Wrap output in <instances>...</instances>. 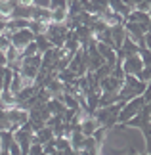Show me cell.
<instances>
[{"label":"cell","instance_id":"27","mask_svg":"<svg viewBox=\"0 0 151 155\" xmlns=\"http://www.w3.org/2000/svg\"><path fill=\"white\" fill-rule=\"evenodd\" d=\"M88 2H90V0H88Z\"/></svg>","mask_w":151,"mask_h":155},{"label":"cell","instance_id":"23","mask_svg":"<svg viewBox=\"0 0 151 155\" xmlns=\"http://www.w3.org/2000/svg\"><path fill=\"white\" fill-rule=\"evenodd\" d=\"M6 29H8V21H6L4 17H0V35H4Z\"/></svg>","mask_w":151,"mask_h":155},{"label":"cell","instance_id":"14","mask_svg":"<svg viewBox=\"0 0 151 155\" xmlns=\"http://www.w3.org/2000/svg\"><path fill=\"white\" fill-rule=\"evenodd\" d=\"M46 107H48V111H50L52 115H61V117H63L65 109H67V107L63 105V102H61L59 98H52L50 102L46 104Z\"/></svg>","mask_w":151,"mask_h":155},{"label":"cell","instance_id":"19","mask_svg":"<svg viewBox=\"0 0 151 155\" xmlns=\"http://www.w3.org/2000/svg\"><path fill=\"white\" fill-rule=\"evenodd\" d=\"M140 58H142V61H143L146 67H151V50H147L146 46L140 48Z\"/></svg>","mask_w":151,"mask_h":155},{"label":"cell","instance_id":"26","mask_svg":"<svg viewBox=\"0 0 151 155\" xmlns=\"http://www.w3.org/2000/svg\"><path fill=\"white\" fill-rule=\"evenodd\" d=\"M0 2H2V0H0Z\"/></svg>","mask_w":151,"mask_h":155},{"label":"cell","instance_id":"9","mask_svg":"<svg viewBox=\"0 0 151 155\" xmlns=\"http://www.w3.org/2000/svg\"><path fill=\"white\" fill-rule=\"evenodd\" d=\"M111 37H113V46L115 50H120V46H123L124 38H126V31H124V25H115L111 27Z\"/></svg>","mask_w":151,"mask_h":155},{"label":"cell","instance_id":"6","mask_svg":"<svg viewBox=\"0 0 151 155\" xmlns=\"http://www.w3.org/2000/svg\"><path fill=\"white\" fill-rule=\"evenodd\" d=\"M143 61L140 58V54L138 56H126L123 59V69H124V75H132V77H138L143 71Z\"/></svg>","mask_w":151,"mask_h":155},{"label":"cell","instance_id":"21","mask_svg":"<svg viewBox=\"0 0 151 155\" xmlns=\"http://www.w3.org/2000/svg\"><path fill=\"white\" fill-rule=\"evenodd\" d=\"M27 155H44V146H40V144H33Z\"/></svg>","mask_w":151,"mask_h":155},{"label":"cell","instance_id":"7","mask_svg":"<svg viewBox=\"0 0 151 155\" xmlns=\"http://www.w3.org/2000/svg\"><path fill=\"white\" fill-rule=\"evenodd\" d=\"M31 21H42V23H52V10L46 8V6H34L33 8V15Z\"/></svg>","mask_w":151,"mask_h":155},{"label":"cell","instance_id":"17","mask_svg":"<svg viewBox=\"0 0 151 155\" xmlns=\"http://www.w3.org/2000/svg\"><path fill=\"white\" fill-rule=\"evenodd\" d=\"M11 142H14V132H11V130H0V144H2V150H10Z\"/></svg>","mask_w":151,"mask_h":155},{"label":"cell","instance_id":"13","mask_svg":"<svg viewBox=\"0 0 151 155\" xmlns=\"http://www.w3.org/2000/svg\"><path fill=\"white\" fill-rule=\"evenodd\" d=\"M109 10H113L115 14H119V15H123L124 19L130 15V12H132L123 0H109Z\"/></svg>","mask_w":151,"mask_h":155},{"label":"cell","instance_id":"10","mask_svg":"<svg viewBox=\"0 0 151 155\" xmlns=\"http://www.w3.org/2000/svg\"><path fill=\"white\" fill-rule=\"evenodd\" d=\"M86 138H88V136H84L80 130H78V127H77L73 130V134H71V138H69L71 147H73L75 151H82L84 150V144H86Z\"/></svg>","mask_w":151,"mask_h":155},{"label":"cell","instance_id":"8","mask_svg":"<svg viewBox=\"0 0 151 155\" xmlns=\"http://www.w3.org/2000/svg\"><path fill=\"white\" fill-rule=\"evenodd\" d=\"M100 128V124H98V121H96L94 117H90V115H86L80 121V124H78V130L84 134V136H94V132Z\"/></svg>","mask_w":151,"mask_h":155},{"label":"cell","instance_id":"15","mask_svg":"<svg viewBox=\"0 0 151 155\" xmlns=\"http://www.w3.org/2000/svg\"><path fill=\"white\" fill-rule=\"evenodd\" d=\"M34 42H37V46H38V54L42 56V54H46L48 50H52L54 46H52V42L46 38V35H38L37 38H34Z\"/></svg>","mask_w":151,"mask_h":155},{"label":"cell","instance_id":"20","mask_svg":"<svg viewBox=\"0 0 151 155\" xmlns=\"http://www.w3.org/2000/svg\"><path fill=\"white\" fill-rule=\"evenodd\" d=\"M143 136H146V147H147V153H151V124H146L142 128Z\"/></svg>","mask_w":151,"mask_h":155},{"label":"cell","instance_id":"5","mask_svg":"<svg viewBox=\"0 0 151 155\" xmlns=\"http://www.w3.org/2000/svg\"><path fill=\"white\" fill-rule=\"evenodd\" d=\"M6 37L10 38V42H11V46H15V48H19V50H23V48H27L31 42H34V35L31 33V29H23V31H15V33H10V31H6L4 33Z\"/></svg>","mask_w":151,"mask_h":155},{"label":"cell","instance_id":"4","mask_svg":"<svg viewBox=\"0 0 151 155\" xmlns=\"http://www.w3.org/2000/svg\"><path fill=\"white\" fill-rule=\"evenodd\" d=\"M143 105H146V100H143V96H138V98H134V100H130V102H126V104L123 105V109H120V113H119V123L124 124V123H128L132 117L140 115L142 109H143Z\"/></svg>","mask_w":151,"mask_h":155},{"label":"cell","instance_id":"3","mask_svg":"<svg viewBox=\"0 0 151 155\" xmlns=\"http://www.w3.org/2000/svg\"><path fill=\"white\" fill-rule=\"evenodd\" d=\"M69 37V27L65 23H50L46 31V38L52 42L54 48H63L65 40Z\"/></svg>","mask_w":151,"mask_h":155},{"label":"cell","instance_id":"2","mask_svg":"<svg viewBox=\"0 0 151 155\" xmlns=\"http://www.w3.org/2000/svg\"><path fill=\"white\" fill-rule=\"evenodd\" d=\"M120 109H123V104H115V105H109V107H100V109L94 113V119L98 121V124L101 128L109 130L119 123Z\"/></svg>","mask_w":151,"mask_h":155},{"label":"cell","instance_id":"16","mask_svg":"<svg viewBox=\"0 0 151 155\" xmlns=\"http://www.w3.org/2000/svg\"><path fill=\"white\" fill-rule=\"evenodd\" d=\"M29 29H31V33L34 35V37H38V35H46L48 23H42V21H29Z\"/></svg>","mask_w":151,"mask_h":155},{"label":"cell","instance_id":"12","mask_svg":"<svg viewBox=\"0 0 151 155\" xmlns=\"http://www.w3.org/2000/svg\"><path fill=\"white\" fill-rule=\"evenodd\" d=\"M67 19H69V4L52 10V23H67Z\"/></svg>","mask_w":151,"mask_h":155},{"label":"cell","instance_id":"11","mask_svg":"<svg viewBox=\"0 0 151 155\" xmlns=\"http://www.w3.org/2000/svg\"><path fill=\"white\" fill-rule=\"evenodd\" d=\"M124 21L140 23V25H147V27H149V23H151V15H149V14H146V12H138V10H132V12H130V15L126 17Z\"/></svg>","mask_w":151,"mask_h":155},{"label":"cell","instance_id":"18","mask_svg":"<svg viewBox=\"0 0 151 155\" xmlns=\"http://www.w3.org/2000/svg\"><path fill=\"white\" fill-rule=\"evenodd\" d=\"M21 54H23V58L38 56V46H37V42H31V44L27 46V48H23V50H21Z\"/></svg>","mask_w":151,"mask_h":155},{"label":"cell","instance_id":"28","mask_svg":"<svg viewBox=\"0 0 151 155\" xmlns=\"http://www.w3.org/2000/svg\"><path fill=\"white\" fill-rule=\"evenodd\" d=\"M67 2H69V0H67Z\"/></svg>","mask_w":151,"mask_h":155},{"label":"cell","instance_id":"22","mask_svg":"<svg viewBox=\"0 0 151 155\" xmlns=\"http://www.w3.org/2000/svg\"><path fill=\"white\" fill-rule=\"evenodd\" d=\"M123 2H124L126 6H128V8H130V10H136V6H138V4H140V2H142V0H123Z\"/></svg>","mask_w":151,"mask_h":155},{"label":"cell","instance_id":"25","mask_svg":"<svg viewBox=\"0 0 151 155\" xmlns=\"http://www.w3.org/2000/svg\"><path fill=\"white\" fill-rule=\"evenodd\" d=\"M136 155H151V153H147V151H143V153H136Z\"/></svg>","mask_w":151,"mask_h":155},{"label":"cell","instance_id":"1","mask_svg":"<svg viewBox=\"0 0 151 155\" xmlns=\"http://www.w3.org/2000/svg\"><path fill=\"white\" fill-rule=\"evenodd\" d=\"M146 88H147V84H146V82H142L138 77L126 75L124 84H123V88H120V92H119V104L124 105L126 102H130V100H134L138 96H143Z\"/></svg>","mask_w":151,"mask_h":155},{"label":"cell","instance_id":"24","mask_svg":"<svg viewBox=\"0 0 151 155\" xmlns=\"http://www.w3.org/2000/svg\"><path fill=\"white\" fill-rule=\"evenodd\" d=\"M48 155H63V153L59 151V150H54V151H50V153H48Z\"/></svg>","mask_w":151,"mask_h":155}]
</instances>
